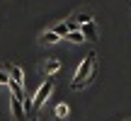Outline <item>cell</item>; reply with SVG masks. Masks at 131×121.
Segmentation results:
<instances>
[{"instance_id": "cell-1", "label": "cell", "mask_w": 131, "mask_h": 121, "mask_svg": "<svg viewBox=\"0 0 131 121\" xmlns=\"http://www.w3.org/2000/svg\"><path fill=\"white\" fill-rule=\"evenodd\" d=\"M95 60H97V53L95 51H90L88 56L83 58V63L78 65V70H75V78H73V82H70V87L73 90H80L83 85H88V82H92V78H95Z\"/></svg>"}, {"instance_id": "cell-2", "label": "cell", "mask_w": 131, "mask_h": 121, "mask_svg": "<svg viewBox=\"0 0 131 121\" xmlns=\"http://www.w3.org/2000/svg\"><path fill=\"white\" fill-rule=\"evenodd\" d=\"M51 92H53V78H46V82L39 85L37 94L32 97V102H34V104H32V109H34V112H39V109L44 107V102L51 97Z\"/></svg>"}, {"instance_id": "cell-3", "label": "cell", "mask_w": 131, "mask_h": 121, "mask_svg": "<svg viewBox=\"0 0 131 121\" xmlns=\"http://www.w3.org/2000/svg\"><path fill=\"white\" fill-rule=\"evenodd\" d=\"M80 32H83L85 41H97V27H95V19H92V22L80 24Z\"/></svg>"}, {"instance_id": "cell-4", "label": "cell", "mask_w": 131, "mask_h": 121, "mask_svg": "<svg viewBox=\"0 0 131 121\" xmlns=\"http://www.w3.org/2000/svg\"><path fill=\"white\" fill-rule=\"evenodd\" d=\"M10 109H12V116L17 121H22L27 114H24V107H22V99H15L12 94H10Z\"/></svg>"}, {"instance_id": "cell-5", "label": "cell", "mask_w": 131, "mask_h": 121, "mask_svg": "<svg viewBox=\"0 0 131 121\" xmlns=\"http://www.w3.org/2000/svg\"><path fill=\"white\" fill-rule=\"evenodd\" d=\"M58 70H61V60H58V58H49L46 65H44V73H46V78H53Z\"/></svg>"}, {"instance_id": "cell-6", "label": "cell", "mask_w": 131, "mask_h": 121, "mask_svg": "<svg viewBox=\"0 0 131 121\" xmlns=\"http://www.w3.org/2000/svg\"><path fill=\"white\" fill-rule=\"evenodd\" d=\"M7 75H10V80H15V82L27 85V82H24V73H22V68H19V65H10V68H7Z\"/></svg>"}, {"instance_id": "cell-7", "label": "cell", "mask_w": 131, "mask_h": 121, "mask_svg": "<svg viewBox=\"0 0 131 121\" xmlns=\"http://www.w3.org/2000/svg\"><path fill=\"white\" fill-rule=\"evenodd\" d=\"M58 41H61V37H58L53 29H49V32L41 34V44H46V46H53V44H58Z\"/></svg>"}, {"instance_id": "cell-8", "label": "cell", "mask_w": 131, "mask_h": 121, "mask_svg": "<svg viewBox=\"0 0 131 121\" xmlns=\"http://www.w3.org/2000/svg\"><path fill=\"white\" fill-rule=\"evenodd\" d=\"M53 114H56L58 121H66V119H68V114H70V109H68V104H56Z\"/></svg>"}, {"instance_id": "cell-9", "label": "cell", "mask_w": 131, "mask_h": 121, "mask_svg": "<svg viewBox=\"0 0 131 121\" xmlns=\"http://www.w3.org/2000/svg\"><path fill=\"white\" fill-rule=\"evenodd\" d=\"M66 39H68L70 44H83V41H85V37H83V32H80V29H73V32H68V34H66Z\"/></svg>"}, {"instance_id": "cell-10", "label": "cell", "mask_w": 131, "mask_h": 121, "mask_svg": "<svg viewBox=\"0 0 131 121\" xmlns=\"http://www.w3.org/2000/svg\"><path fill=\"white\" fill-rule=\"evenodd\" d=\"M53 32H56L61 39H66V34L70 32V27H68V22H61V24H56V27H53Z\"/></svg>"}, {"instance_id": "cell-11", "label": "cell", "mask_w": 131, "mask_h": 121, "mask_svg": "<svg viewBox=\"0 0 131 121\" xmlns=\"http://www.w3.org/2000/svg\"><path fill=\"white\" fill-rule=\"evenodd\" d=\"M75 19H78V24H85V22H92V15L90 12H80Z\"/></svg>"}, {"instance_id": "cell-12", "label": "cell", "mask_w": 131, "mask_h": 121, "mask_svg": "<svg viewBox=\"0 0 131 121\" xmlns=\"http://www.w3.org/2000/svg\"><path fill=\"white\" fill-rule=\"evenodd\" d=\"M32 97H27V94H24V99H22V107H24V114H29V112H32Z\"/></svg>"}, {"instance_id": "cell-13", "label": "cell", "mask_w": 131, "mask_h": 121, "mask_svg": "<svg viewBox=\"0 0 131 121\" xmlns=\"http://www.w3.org/2000/svg\"><path fill=\"white\" fill-rule=\"evenodd\" d=\"M7 82H10V75H7V70H0V85H5V87H7Z\"/></svg>"}, {"instance_id": "cell-14", "label": "cell", "mask_w": 131, "mask_h": 121, "mask_svg": "<svg viewBox=\"0 0 131 121\" xmlns=\"http://www.w3.org/2000/svg\"><path fill=\"white\" fill-rule=\"evenodd\" d=\"M29 121H39V119H37V116H32V119H29Z\"/></svg>"}]
</instances>
